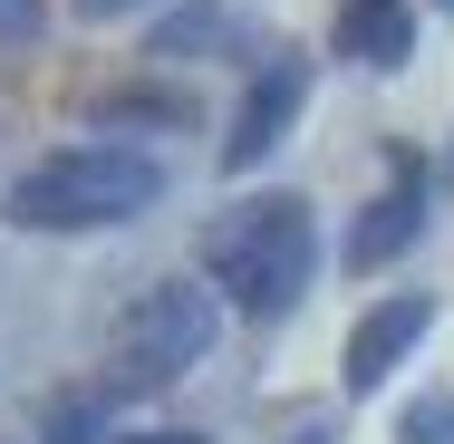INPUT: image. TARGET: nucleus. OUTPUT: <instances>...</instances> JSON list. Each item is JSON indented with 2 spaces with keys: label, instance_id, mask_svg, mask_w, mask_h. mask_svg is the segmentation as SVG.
<instances>
[{
  "label": "nucleus",
  "instance_id": "f257e3e1",
  "mask_svg": "<svg viewBox=\"0 0 454 444\" xmlns=\"http://www.w3.org/2000/svg\"><path fill=\"white\" fill-rule=\"evenodd\" d=\"M155 203H165V165L145 145H59L0 193L20 232H116Z\"/></svg>",
  "mask_w": 454,
  "mask_h": 444
},
{
  "label": "nucleus",
  "instance_id": "f03ea898",
  "mask_svg": "<svg viewBox=\"0 0 454 444\" xmlns=\"http://www.w3.org/2000/svg\"><path fill=\"white\" fill-rule=\"evenodd\" d=\"M203 270H213V290H223L242 319H280V309L309 290V270H319L309 203H300V193H252V203H232V213L203 232Z\"/></svg>",
  "mask_w": 454,
  "mask_h": 444
},
{
  "label": "nucleus",
  "instance_id": "7ed1b4c3",
  "mask_svg": "<svg viewBox=\"0 0 454 444\" xmlns=\"http://www.w3.org/2000/svg\"><path fill=\"white\" fill-rule=\"evenodd\" d=\"M213 339H223V300L193 290V280H155V290L126 300V319H116V377H106L97 396L165 386V377H184V367H203Z\"/></svg>",
  "mask_w": 454,
  "mask_h": 444
},
{
  "label": "nucleus",
  "instance_id": "20e7f679",
  "mask_svg": "<svg viewBox=\"0 0 454 444\" xmlns=\"http://www.w3.org/2000/svg\"><path fill=\"white\" fill-rule=\"evenodd\" d=\"M300 97H309V68H300V58H262V78L242 88V116H232V136H223V175H252V165L271 155L280 136H290V116H300Z\"/></svg>",
  "mask_w": 454,
  "mask_h": 444
},
{
  "label": "nucleus",
  "instance_id": "39448f33",
  "mask_svg": "<svg viewBox=\"0 0 454 444\" xmlns=\"http://www.w3.org/2000/svg\"><path fill=\"white\" fill-rule=\"evenodd\" d=\"M416 222H426V165L416 155H396V175H387V193L358 213V232H348V270H387L406 242H416Z\"/></svg>",
  "mask_w": 454,
  "mask_h": 444
},
{
  "label": "nucleus",
  "instance_id": "423d86ee",
  "mask_svg": "<svg viewBox=\"0 0 454 444\" xmlns=\"http://www.w3.org/2000/svg\"><path fill=\"white\" fill-rule=\"evenodd\" d=\"M426 319H435V309H426V300H416V290H396V300H377V309H367L358 329H348V386H387V367H396V357L416 348V339H426Z\"/></svg>",
  "mask_w": 454,
  "mask_h": 444
},
{
  "label": "nucleus",
  "instance_id": "0eeeda50",
  "mask_svg": "<svg viewBox=\"0 0 454 444\" xmlns=\"http://www.w3.org/2000/svg\"><path fill=\"white\" fill-rule=\"evenodd\" d=\"M406 49H416V10L406 0H339V58L406 68Z\"/></svg>",
  "mask_w": 454,
  "mask_h": 444
},
{
  "label": "nucleus",
  "instance_id": "6e6552de",
  "mask_svg": "<svg viewBox=\"0 0 454 444\" xmlns=\"http://www.w3.org/2000/svg\"><path fill=\"white\" fill-rule=\"evenodd\" d=\"M106 435V396H59L39 416V444H97Z\"/></svg>",
  "mask_w": 454,
  "mask_h": 444
},
{
  "label": "nucleus",
  "instance_id": "1a4fd4ad",
  "mask_svg": "<svg viewBox=\"0 0 454 444\" xmlns=\"http://www.w3.org/2000/svg\"><path fill=\"white\" fill-rule=\"evenodd\" d=\"M97 116H106V126H193V106H184V97H155V88H126V97H106Z\"/></svg>",
  "mask_w": 454,
  "mask_h": 444
},
{
  "label": "nucleus",
  "instance_id": "9d476101",
  "mask_svg": "<svg viewBox=\"0 0 454 444\" xmlns=\"http://www.w3.org/2000/svg\"><path fill=\"white\" fill-rule=\"evenodd\" d=\"M396 444H454V406L445 396H416V406L396 416Z\"/></svg>",
  "mask_w": 454,
  "mask_h": 444
},
{
  "label": "nucleus",
  "instance_id": "9b49d317",
  "mask_svg": "<svg viewBox=\"0 0 454 444\" xmlns=\"http://www.w3.org/2000/svg\"><path fill=\"white\" fill-rule=\"evenodd\" d=\"M49 29V0H0V49H29Z\"/></svg>",
  "mask_w": 454,
  "mask_h": 444
},
{
  "label": "nucleus",
  "instance_id": "f8f14e48",
  "mask_svg": "<svg viewBox=\"0 0 454 444\" xmlns=\"http://www.w3.org/2000/svg\"><path fill=\"white\" fill-rule=\"evenodd\" d=\"M88 19H126V10H145V0H78Z\"/></svg>",
  "mask_w": 454,
  "mask_h": 444
},
{
  "label": "nucleus",
  "instance_id": "ddd939ff",
  "mask_svg": "<svg viewBox=\"0 0 454 444\" xmlns=\"http://www.w3.org/2000/svg\"><path fill=\"white\" fill-rule=\"evenodd\" d=\"M126 444H203V435H126Z\"/></svg>",
  "mask_w": 454,
  "mask_h": 444
},
{
  "label": "nucleus",
  "instance_id": "4468645a",
  "mask_svg": "<svg viewBox=\"0 0 454 444\" xmlns=\"http://www.w3.org/2000/svg\"><path fill=\"white\" fill-rule=\"evenodd\" d=\"M290 444H329V435H290Z\"/></svg>",
  "mask_w": 454,
  "mask_h": 444
},
{
  "label": "nucleus",
  "instance_id": "2eb2a0df",
  "mask_svg": "<svg viewBox=\"0 0 454 444\" xmlns=\"http://www.w3.org/2000/svg\"><path fill=\"white\" fill-rule=\"evenodd\" d=\"M445 10H454V0H445Z\"/></svg>",
  "mask_w": 454,
  "mask_h": 444
}]
</instances>
